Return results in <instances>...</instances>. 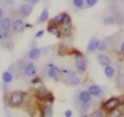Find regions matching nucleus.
Masks as SVG:
<instances>
[{"label":"nucleus","instance_id":"nucleus-1","mask_svg":"<svg viewBox=\"0 0 124 117\" xmlns=\"http://www.w3.org/2000/svg\"><path fill=\"white\" fill-rule=\"evenodd\" d=\"M74 103L79 114H86L92 105L95 103L94 98L90 95L87 89H78L74 95Z\"/></svg>","mask_w":124,"mask_h":117},{"label":"nucleus","instance_id":"nucleus-2","mask_svg":"<svg viewBox=\"0 0 124 117\" xmlns=\"http://www.w3.org/2000/svg\"><path fill=\"white\" fill-rule=\"evenodd\" d=\"M26 97H27V93L25 91H21V90L11 91L9 95L5 97L6 105H8L11 108H18L23 104Z\"/></svg>","mask_w":124,"mask_h":117},{"label":"nucleus","instance_id":"nucleus-3","mask_svg":"<svg viewBox=\"0 0 124 117\" xmlns=\"http://www.w3.org/2000/svg\"><path fill=\"white\" fill-rule=\"evenodd\" d=\"M74 55H75V66L77 72L80 74L85 73L88 68V63L86 58L79 50H76V49H74Z\"/></svg>","mask_w":124,"mask_h":117},{"label":"nucleus","instance_id":"nucleus-4","mask_svg":"<svg viewBox=\"0 0 124 117\" xmlns=\"http://www.w3.org/2000/svg\"><path fill=\"white\" fill-rule=\"evenodd\" d=\"M44 73L45 75L49 78V79H54V80H57L59 77H60V74H61V69L53 64V63H49L47 64L45 69H44Z\"/></svg>","mask_w":124,"mask_h":117},{"label":"nucleus","instance_id":"nucleus-5","mask_svg":"<svg viewBox=\"0 0 124 117\" xmlns=\"http://www.w3.org/2000/svg\"><path fill=\"white\" fill-rule=\"evenodd\" d=\"M120 106V101H119V98L118 96H114V97H110L108 99H107L106 101H104L102 103H101V109L104 110L106 113L112 110V109H115V108H118Z\"/></svg>","mask_w":124,"mask_h":117},{"label":"nucleus","instance_id":"nucleus-6","mask_svg":"<svg viewBox=\"0 0 124 117\" xmlns=\"http://www.w3.org/2000/svg\"><path fill=\"white\" fill-rule=\"evenodd\" d=\"M86 89L90 93V95L95 99H102L105 96V91H104L103 87H101L98 84H95V83L89 84L86 87Z\"/></svg>","mask_w":124,"mask_h":117},{"label":"nucleus","instance_id":"nucleus-7","mask_svg":"<svg viewBox=\"0 0 124 117\" xmlns=\"http://www.w3.org/2000/svg\"><path fill=\"white\" fill-rule=\"evenodd\" d=\"M38 73V68L37 66L32 63V62H28L26 63L24 69H23V72H22V74L27 77V78H32L34 77L35 75H37Z\"/></svg>","mask_w":124,"mask_h":117},{"label":"nucleus","instance_id":"nucleus-8","mask_svg":"<svg viewBox=\"0 0 124 117\" xmlns=\"http://www.w3.org/2000/svg\"><path fill=\"white\" fill-rule=\"evenodd\" d=\"M12 31L15 33V34H21L25 31L26 27H25V23L23 21L22 18L20 17H16L13 20V23H12Z\"/></svg>","mask_w":124,"mask_h":117},{"label":"nucleus","instance_id":"nucleus-9","mask_svg":"<svg viewBox=\"0 0 124 117\" xmlns=\"http://www.w3.org/2000/svg\"><path fill=\"white\" fill-rule=\"evenodd\" d=\"M33 9H34V5L31 4V3H22L19 5L17 11H18V14L22 16V17H27L31 15V13L33 12Z\"/></svg>","mask_w":124,"mask_h":117},{"label":"nucleus","instance_id":"nucleus-10","mask_svg":"<svg viewBox=\"0 0 124 117\" xmlns=\"http://www.w3.org/2000/svg\"><path fill=\"white\" fill-rule=\"evenodd\" d=\"M41 117H53V103L44 102L41 107Z\"/></svg>","mask_w":124,"mask_h":117},{"label":"nucleus","instance_id":"nucleus-11","mask_svg":"<svg viewBox=\"0 0 124 117\" xmlns=\"http://www.w3.org/2000/svg\"><path fill=\"white\" fill-rule=\"evenodd\" d=\"M100 42L101 40L97 37H92L89 42H88V44H87V47H86V50L88 53H93L95 51L98 50L99 48V45H100Z\"/></svg>","mask_w":124,"mask_h":117},{"label":"nucleus","instance_id":"nucleus-12","mask_svg":"<svg viewBox=\"0 0 124 117\" xmlns=\"http://www.w3.org/2000/svg\"><path fill=\"white\" fill-rule=\"evenodd\" d=\"M41 55H42V49L37 46H32L27 53V58L31 61H36L41 57Z\"/></svg>","mask_w":124,"mask_h":117},{"label":"nucleus","instance_id":"nucleus-13","mask_svg":"<svg viewBox=\"0 0 124 117\" xmlns=\"http://www.w3.org/2000/svg\"><path fill=\"white\" fill-rule=\"evenodd\" d=\"M46 32L49 33L50 35H53L54 37H56L57 39H61L62 38V32L59 26L53 25V24H48L46 27Z\"/></svg>","mask_w":124,"mask_h":117},{"label":"nucleus","instance_id":"nucleus-14","mask_svg":"<svg viewBox=\"0 0 124 117\" xmlns=\"http://www.w3.org/2000/svg\"><path fill=\"white\" fill-rule=\"evenodd\" d=\"M97 61L102 67H106V66L111 65V59L106 53H99L97 55Z\"/></svg>","mask_w":124,"mask_h":117},{"label":"nucleus","instance_id":"nucleus-15","mask_svg":"<svg viewBox=\"0 0 124 117\" xmlns=\"http://www.w3.org/2000/svg\"><path fill=\"white\" fill-rule=\"evenodd\" d=\"M49 91L46 89V87L44 84H40V86H38L35 89V96L37 97V99H39L40 101H43L44 98L46 96V94Z\"/></svg>","mask_w":124,"mask_h":117},{"label":"nucleus","instance_id":"nucleus-16","mask_svg":"<svg viewBox=\"0 0 124 117\" xmlns=\"http://www.w3.org/2000/svg\"><path fill=\"white\" fill-rule=\"evenodd\" d=\"M65 15H66V13H61V14H58V15H54L49 20V24H53V25H56V26H59L60 27L64 23Z\"/></svg>","mask_w":124,"mask_h":117},{"label":"nucleus","instance_id":"nucleus-17","mask_svg":"<svg viewBox=\"0 0 124 117\" xmlns=\"http://www.w3.org/2000/svg\"><path fill=\"white\" fill-rule=\"evenodd\" d=\"M12 23H13V19H12L10 16L4 15V16L0 19V29L11 30V28H12Z\"/></svg>","mask_w":124,"mask_h":117},{"label":"nucleus","instance_id":"nucleus-18","mask_svg":"<svg viewBox=\"0 0 124 117\" xmlns=\"http://www.w3.org/2000/svg\"><path fill=\"white\" fill-rule=\"evenodd\" d=\"M14 73L10 71V70H7V71H4L1 74V79H2V82L4 84H10L13 80H14Z\"/></svg>","mask_w":124,"mask_h":117},{"label":"nucleus","instance_id":"nucleus-19","mask_svg":"<svg viewBox=\"0 0 124 117\" xmlns=\"http://www.w3.org/2000/svg\"><path fill=\"white\" fill-rule=\"evenodd\" d=\"M49 18V12H48V9L47 8H44L37 19V24L40 25V24H43L45 23L46 21H47Z\"/></svg>","mask_w":124,"mask_h":117},{"label":"nucleus","instance_id":"nucleus-20","mask_svg":"<svg viewBox=\"0 0 124 117\" xmlns=\"http://www.w3.org/2000/svg\"><path fill=\"white\" fill-rule=\"evenodd\" d=\"M62 82L64 84H66L67 86H71V87H76L78 86L80 84V78L78 77V75L71 77V78H67V79H62Z\"/></svg>","mask_w":124,"mask_h":117},{"label":"nucleus","instance_id":"nucleus-21","mask_svg":"<svg viewBox=\"0 0 124 117\" xmlns=\"http://www.w3.org/2000/svg\"><path fill=\"white\" fill-rule=\"evenodd\" d=\"M26 61L25 60H23V59H20V60H18V61H16L15 64H14V70L16 71V74H21L22 73V72H23V69H24V67H25V65H26Z\"/></svg>","mask_w":124,"mask_h":117},{"label":"nucleus","instance_id":"nucleus-22","mask_svg":"<svg viewBox=\"0 0 124 117\" xmlns=\"http://www.w3.org/2000/svg\"><path fill=\"white\" fill-rule=\"evenodd\" d=\"M104 73H105V75H106L107 78L111 79L115 75V68L112 65L106 66V67H104Z\"/></svg>","mask_w":124,"mask_h":117},{"label":"nucleus","instance_id":"nucleus-23","mask_svg":"<svg viewBox=\"0 0 124 117\" xmlns=\"http://www.w3.org/2000/svg\"><path fill=\"white\" fill-rule=\"evenodd\" d=\"M102 21H103V24L104 25H107V26H109V25H114V24H116L117 22V19H116V17L114 16V15H106L105 17H103V19H102Z\"/></svg>","mask_w":124,"mask_h":117},{"label":"nucleus","instance_id":"nucleus-24","mask_svg":"<svg viewBox=\"0 0 124 117\" xmlns=\"http://www.w3.org/2000/svg\"><path fill=\"white\" fill-rule=\"evenodd\" d=\"M11 38V30L0 29V41H7Z\"/></svg>","mask_w":124,"mask_h":117},{"label":"nucleus","instance_id":"nucleus-25","mask_svg":"<svg viewBox=\"0 0 124 117\" xmlns=\"http://www.w3.org/2000/svg\"><path fill=\"white\" fill-rule=\"evenodd\" d=\"M88 117H107V113L101 108H99V109H95L94 111H92L88 115Z\"/></svg>","mask_w":124,"mask_h":117},{"label":"nucleus","instance_id":"nucleus-26","mask_svg":"<svg viewBox=\"0 0 124 117\" xmlns=\"http://www.w3.org/2000/svg\"><path fill=\"white\" fill-rule=\"evenodd\" d=\"M72 1V5L74 8L78 9V10H81L84 8V0H71Z\"/></svg>","mask_w":124,"mask_h":117},{"label":"nucleus","instance_id":"nucleus-27","mask_svg":"<svg viewBox=\"0 0 124 117\" xmlns=\"http://www.w3.org/2000/svg\"><path fill=\"white\" fill-rule=\"evenodd\" d=\"M4 47L8 50V51H13L15 48V43L10 39L4 42Z\"/></svg>","mask_w":124,"mask_h":117},{"label":"nucleus","instance_id":"nucleus-28","mask_svg":"<svg viewBox=\"0 0 124 117\" xmlns=\"http://www.w3.org/2000/svg\"><path fill=\"white\" fill-rule=\"evenodd\" d=\"M107 117H122V115L120 113L119 108H115L107 112Z\"/></svg>","mask_w":124,"mask_h":117},{"label":"nucleus","instance_id":"nucleus-29","mask_svg":"<svg viewBox=\"0 0 124 117\" xmlns=\"http://www.w3.org/2000/svg\"><path fill=\"white\" fill-rule=\"evenodd\" d=\"M54 101H55V98H54L53 94H52L51 92H48L42 102H49V103H53Z\"/></svg>","mask_w":124,"mask_h":117},{"label":"nucleus","instance_id":"nucleus-30","mask_svg":"<svg viewBox=\"0 0 124 117\" xmlns=\"http://www.w3.org/2000/svg\"><path fill=\"white\" fill-rule=\"evenodd\" d=\"M31 83L33 85H37V84H43V79L41 76L39 75H35L34 77H32L31 79Z\"/></svg>","mask_w":124,"mask_h":117},{"label":"nucleus","instance_id":"nucleus-31","mask_svg":"<svg viewBox=\"0 0 124 117\" xmlns=\"http://www.w3.org/2000/svg\"><path fill=\"white\" fill-rule=\"evenodd\" d=\"M107 49H108V45H107L106 41H105V40H101L98 50H99V51H101V52H103V51H106Z\"/></svg>","mask_w":124,"mask_h":117},{"label":"nucleus","instance_id":"nucleus-32","mask_svg":"<svg viewBox=\"0 0 124 117\" xmlns=\"http://www.w3.org/2000/svg\"><path fill=\"white\" fill-rule=\"evenodd\" d=\"M98 3V0H84V5L87 8H92Z\"/></svg>","mask_w":124,"mask_h":117},{"label":"nucleus","instance_id":"nucleus-33","mask_svg":"<svg viewBox=\"0 0 124 117\" xmlns=\"http://www.w3.org/2000/svg\"><path fill=\"white\" fill-rule=\"evenodd\" d=\"M2 90H3V93H4V96L6 97V96H8L9 95V93H10V91H9V89H8V84H2Z\"/></svg>","mask_w":124,"mask_h":117},{"label":"nucleus","instance_id":"nucleus-34","mask_svg":"<svg viewBox=\"0 0 124 117\" xmlns=\"http://www.w3.org/2000/svg\"><path fill=\"white\" fill-rule=\"evenodd\" d=\"M44 34H45V30H43V29H42V30H39V31L36 32L35 38H36V39H41V38H43Z\"/></svg>","mask_w":124,"mask_h":117},{"label":"nucleus","instance_id":"nucleus-35","mask_svg":"<svg viewBox=\"0 0 124 117\" xmlns=\"http://www.w3.org/2000/svg\"><path fill=\"white\" fill-rule=\"evenodd\" d=\"M73 116V111L71 109H66L64 111V117H72Z\"/></svg>","mask_w":124,"mask_h":117},{"label":"nucleus","instance_id":"nucleus-36","mask_svg":"<svg viewBox=\"0 0 124 117\" xmlns=\"http://www.w3.org/2000/svg\"><path fill=\"white\" fill-rule=\"evenodd\" d=\"M119 51H120V53H121V54H123V55H124V41H123V42H121V44H119Z\"/></svg>","mask_w":124,"mask_h":117},{"label":"nucleus","instance_id":"nucleus-37","mask_svg":"<svg viewBox=\"0 0 124 117\" xmlns=\"http://www.w3.org/2000/svg\"><path fill=\"white\" fill-rule=\"evenodd\" d=\"M119 110H120V113H121L122 117H124V103L120 105V108H119Z\"/></svg>","mask_w":124,"mask_h":117},{"label":"nucleus","instance_id":"nucleus-38","mask_svg":"<svg viewBox=\"0 0 124 117\" xmlns=\"http://www.w3.org/2000/svg\"><path fill=\"white\" fill-rule=\"evenodd\" d=\"M4 14H5V13H4V10H3V9L0 7V19H1V18L4 16Z\"/></svg>","mask_w":124,"mask_h":117},{"label":"nucleus","instance_id":"nucleus-39","mask_svg":"<svg viewBox=\"0 0 124 117\" xmlns=\"http://www.w3.org/2000/svg\"><path fill=\"white\" fill-rule=\"evenodd\" d=\"M39 0H26V2H28V3H31V4H36L37 2H38Z\"/></svg>","mask_w":124,"mask_h":117},{"label":"nucleus","instance_id":"nucleus-40","mask_svg":"<svg viewBox=\"0 0 124 117\" xmlns=\"http://www.w3.org/2000/svg\"><path fill=\"white\" fill-rule=\"evenodd\" d=\"M79 117H88V115L87 114H80Z\"/></svg>","mask_w":124,"mask_h":117},{"label":"nucleus","instance_id":"nucleus-41","mask_svg":"<svg viewBox=\"0 0 124 117\" xmlns=\"http://www.w3.org/2000/svg\"><path fill=\"white\" fill-rule=\"evenodd\" d=\"M122 74H123V75H124V66H123V67H122Z\"/></svg>","mask_w":124,"mask_h":117}]
</instances>
